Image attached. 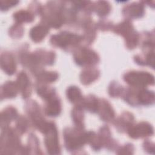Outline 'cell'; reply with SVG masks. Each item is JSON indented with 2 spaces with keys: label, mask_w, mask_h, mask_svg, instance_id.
Wrapping results in <instances>:
<instances>
[{
  "label": "cell",
  "mask_w": 155,
  "mask_h": 155,
  "mask_svg": "<svg viewBox=\"0 0 155 155\" xmlns=\"http://www.w3.org/2000/svg\"><path fill=\"white\" fill-rule=\"evenodd\" d=\"M20 141L13 130L5 128L1 136V154L19 153V151H24L25 148L21 149Z\"/></svg>",
  "instance_id": "obj_1"
},
{
  "label": "cell",
  "mask_w": 155,
  "mask_h": 155,
  "mask_svg": "<svg viewBox=\"0 0 155 155\" xmlns=\"http://www.w3.org/2000/svg\"><path fill=\"white\" fill-rule=\"evenodd\" d=\"M64 140L65 147L68 151H76L87 143V133H81L78 129L67 128L64 131Z\"/></svg>",
  "instance_id": "obj_2"
},
{
  "label": "cell",
  "mask_w": 155,
  "mask_h": 155,
  "mask_svg": "<svg viewBox=\"0 0 155 155\" xmlns=\"http://www.w3.org/2000/svg\"><path fill=\"white\" fill-rule=\"evenodd\" d=\"M45 136V145L47 151L50 154H60V147L56 126L53 123H47L43 132Z\"/></svg>",
  "instance_id": "obj_3"
},
{
  "label": "cell",
  "mask_w": 155,
  "mask_h": 155,
  "mask_svg": "<svg viewBox=\"0 0 155 155\" xmlns=\"http://www.w3.org/2000/svg\"><path fill=\"white\" fill-rule=\"evenodd\" d=\"M82 38L73 33L64 31L58 35L52 36L51 42L53 45L66 48L70 46H74L79 43Z\"/></svg>",
  "instance_id": "obj_4"
},
{
  "label": "cell",
  "mask_w": 155,
  "mask_h": 155,
  "mask_svg": "<svg viewBox=\"0 0 155 155\" xmlns=\"http://www.w3.org/2000/svg\"><path fill=\"white\" fill-rule=\"evenodd\" d=\"M124 80L129 84L135 87H142L153 84V76L146 72L131 71L125 74Z\"/></svg>",
  "instance_id": "obj_5"
},
{
  "label": "cell",
  "mask_w": 155,
  "mask_h": 155,
  "mask_svg": "<svg viewBox=\"0 0 155 155\" xmlns=\"http://www.w3.org/2000/svg\"><path fill=\"white\" fill-rule=\"evenodd\" d=\"M76 63L80 65H90L97 64L99 61L97 54L91 50L82 48L78 50L74 55Z\"/></svg>",
  "instance_id": "obj_6"
},
{
  "label": "cell",
  "mask_w": 155,
  "mask_h": 155,
  "mask_svg": "<svg viewBox=\"0 0 155 155\" xmlns=\"http://www.w3.org/2000/svg\"><path fill=\"white\" fill-rule=\"evenodd\" d=\"M153 133V129L149 124L147 123H140L134 127L128 129V134L134 139H137L151 135Z\"/></svg>",
  "instance_id": "obj_7"
},
{
  "label": "cell",
  "mask_w": 155,
  "mask_h": 155,
  "mask_svg": "<svg viewBox=\"0 0 155 155\" xmlns=\"http://www.w3.org/2000/svg\"><path fill=\"white\" fill-rule=\"evenodd\" d=\"M1 67L4 72L12 75L16 71V64L13 56L7 52L1 55Z\"/></svg>",
  "instance_id": "obj_8"
},
{
  "label": "cell",
  "mask_w": 155,
  "mask_h": 155,
  "mask_svg": "<svg viewBox=\"0 0 155 155\" xmlns=\"http://www.w3.org/2000/svg\"><path fill=\"white\" fill-rule=\"evenodd\" d=\"M28 79L26 74L24 72H21L16 80V85L19 90L22 93V96L24 97H27L30 94V86Z\"/></svg>",
  "instance_id": "obj_9"
},
{
  "label": "cell",
  "mask_w": 155,
  "mask_h": 155,
  "mask_svg": "<svg viewBox=\"0 0 155 155\" xmlns=\"http://www.w3.org/2000/svg\"><path fill=\"white\" fill-rule=\"evenodd\" d=\"M99 102L98 110H99L101 119L105 121L110 122L114 116V111L113 110L112 107L109 103L105 100Z\"/></svg>",
  "instance_id": "obj_10"
},
{
  "label": "cell",
  "mask_w": 155,
  "mask_h": 155,
  "mask_svg": "<svg viewBox=\"0 0 155 155\" xmlns=\"http://www.w3.org/2000/svg\"><path fill=\"white\" fill-rule=\"evenodd\" d=\"M48 100H49V101H48V104L45 109V113L51 117L59 115L61 111V102L59 99L53 96Z\"/></svg>",
  "instance_id": "obj_11"
},
{
  "label": "cell",
  "mask_w": 155,
  "mask_h": 155,
  "mask_svg": "<svg viewBox=\"0 0 155 155\" xmlns=\"http://www.w3.org/2000/svg\"><path fill=\"white\" fill-rule=\"evenodd\" d=\"M18 87L14 82L8 81L1 87V99L3 98H11L16 96L18 93Z\"/></svg>",
  "instance_id": "obj_12"
},
{
  "label": "cell",
  "mask_w": 155,
  "mask_h": 155,
  "mask_svg": "<svg viewBox=\"0 0 155 155\" xmlns=\"http://www.w3.org/2000/svg\"><path fill=\"white\" fill-rule=\"evenodd\" d=\"M17 116V111L13 107H7L1 112V126L2 129H5L12 120L15 119Z\"/></svg>",
  "instance_id": "obj_13"
},
{
  "label": "cell",
  "mask_w": 155,
  "mask_h": 155,
  "mask_svg": "<svg viewBox=\"0 0 155 155\" xmlns=\"http://www.w3.org/2000/svg\"><path fill=\"white\" fill-rule=\"evenodd\" d=\"M48 32V29L45 25H38L31 30L30 35L33 41L40 42L44 38Z\"/></svg>",
  "instance_id": "obj_14"
},
{
  "label": "cell",
  "mask_w": 155,
  "mask_h": 155,
  "mask_svg": "<svg viewBox=\"0 0 155 155\" xmlns=\"http://www.w3.org/2000/svg\"><path fill=\"white\" fill-rule=\"evenodd\" d=\"M99 73L97 70L88 68L82 72L81 81L84 84H89L95 81L99 76Z\"/></svg>",
  "instance_id": "obj_15"
},
{
  "label": "cell",
  "mask_w": 155,
  "mask_h": 155,
  "mask_svg": "<svg viewBox=\"0 0 155 155\" xmlns=\"http://www.w3.org/2000/svg\"><path fill=\"white\" fill-rule=\"evenodd\" d=\"M133 120V117L129 113H124L122 116L118 119L117 125L116 126L118 127L119 130L123 131L125 129L130 128L131 125V123Z\"/></svg>",
  "instance_id": "obj_16"
},
{
  "label": "cell",
  "mask_w": 155,
  "mask_h": 155,
  "mask_svg": "<svg viewBox=\"0 0 155 155\" xmlns=\"http://www.w3.org/2000/svg\"><path fill=\"white\" fill-rule=\"evenodd\" d=\"M116 33L121 35L125 38L133 31V27L129 22L125 21L117 25L114 28Z\"/></svg>",
  "instance_id": "obj_17"
},
{
  "label": "cell",
  "mask_w": 155,
  "mask_h": 155,
  "mask_svg": "<svg viewBox=\"0 0 155 155\" xmlns=\"http://www.w3.org/2000/svg\"><path fill=\"white\" fill-rule=\"evenodd\" d=\"M38 61L44 62L45 64H51L54 62V54L53 52H45V51H38V53L35 56Z\"/></svg>",
  "instance_id": "obj_18"
},
{
  "label": "cell",
  "mask_w": 155,
  "mask_h": 155,
  "mask_svg": "<svg viewBox=\"0 0 155 155\" xmlns=\"http://www.w3.org/2000/svg\"><path fill=\"white\" fill-rule=\"evenodd\" d=\"M83 103L86 109L91 112H96L98 110L99 101L93 96H88Z\"/></svg>",
  "instance_id": "obj_19"
},
{
  "label": "cell",
  "mask_w": 155,
  "mask_h": 155,
  "mask_svg": "<svg viewBox=\"0 0 155 155\" xmlns=\"http://www.w3.org/2000/svg\"><path fill=\"white\" fill-rule=\"evenodd\" d=\"M67 95L68 99L72 102H79L81 99V93L80 90L76 87H70L67 91Z\"/></svg>",
  "instance_id": "obj_20"
},
{
  "label": "cell",
  "mask_w": 155,
  "mask_h": 155,
  "mask_svg": "<svg viewBox=\"0 0 155 155\" xmlns=\"http://www.w3.org/2000/svg\"><path fill=\"white\" fill-rule=\"evenodd\" d=\"M14 18L19 24L21 22H31L33 19L32 15L25 11H19L14 14Z\"/></svg>",
  "instance_id": "obj_21"
},
{
  "label": "cell",
  "mask_w": 155,
  "mask_h": 155,
  "mask_svg": "<svg viewBox=\"0 0 155 155\" xmlns=\"http://www.w3.org/2000/svg\"><path fill=\"white\" fill-rule=\"evenodd\" d=\"M137 98L140 103L148 105L154 101V94L149 91L142 90L137 95Z\"/></svg>",
  "instance_id": "obj_22"
},
{
  "label": "cell",
  "mask_w": 155,
  "mask_h": 155,
  "mask_svg": "<svg viewBox=\"0 0 155 155\" xmlns=\"http://www.w3.org/2000/svg\"><path fill=\"white\" fill-rule=\"evenodd\" d=\"M83 113L82 112L80 106H77V107L74 108L72 111V117L79 128L83 127Z\"/></svg>",
  "instance_id": "obj_23"
},
{
  "label": "cell",
  "mask_w": 155,
  "mask_h": 155,
  "mask_svg": "<svg viewBox=\"0 0 155 155\" xmlns=\"http://www.w3.org/2000/svg\"><path fill=\"white\" fill-rule=\"evenodd\" d=\"M143 8L139 5H130L125 9V14L131 18H138L142 15Z\"/></svg>",
  "instance_id": "obj_24"
},
{
  "label": "cell",
  "mask_w": 155,
  "mask_h": 155,
  "mask_svg": "<svg viewBox=\"0 0 155 155\" xmlns=\"http://www.w3.org/2000/svg\"><path fill=\"white\" fill-rule=\"evenodd\" d=\"M39 81L46 82H50L54 81L58 78V74L55 72H42L38 74Z\"/></svg>",
  "instance_id": "obj_25"
},
{
  "label": "cell",
  "mask_w": 155,
  "mask_h": 155,
  "mask_svg": "<svg viewBox=\"0 0 155 155\" xmlns=\"http://www.w3.org/2000/svg\"><path fill=\"white\" fill-rule=\"evenodd\" d=\"M28 142H29V147L30 149H28V153H30L29 151H34L35 150V154H40L41 153L39 152V143L38 141V139L36 137L35 135H30Z\"/></svg>",
  "instance_id": "obj_26"
},
{
  "label": "cell",
  "mask_w": 155,
  "mask_h": 155,
  "mask_svg": "<svg viewBox=\"0 0 155 155\" xmlns=\"http://www.w3.org/2000/svg\"><path fill=\"white\" fill-rule=\"evenodd\" d=\"M122 91V87L117 83H112L109 88V93L112 96H117Z\"/></svg>",
  "instance_id": "obj_27"
},
{
  "label": "cell",
  "mask_w": 155,
  "mask_h": 155,
  "mask_svg": "<svg viewBox=\"0 0 155 155\" xmlns=\"http://www.w3.org/2000/svg\"><path fill=\"white\" fill-rule=\"evenodd\" d=\"M22 27L19 25H15L12 27L10 29L9 33L12 37L13 38H20L22 35L23 30Z\"/></svg>",
  "instance_id": "obj_28"
},
{
  "label": "cell",
  "mask_w": 155,
  "mask_h": 155,
  "mask_svg": "<svg viewBox=\"0 0 155 155\" xmlns=\"http://www.w3.org/2000/svg\"><path fill=\"white\" fill-rule=\"evenodd\" d=\"M27 127V120L24 117L20 118L16 124V128L19 132L23 133L26 131Z\"/></svg>",
  "instance_id": "obj_29"
},
{
  "label": "cell",
  "mask_w": 155,
  "mask_h": 155,
  "mask_svg": "<svg viewBox=\"0 0 155 155\" xmlns=\"http://www.w3.org/2000/svg\"><path fill=\"white\" fill-rule=\"evenodd\" d=\"M119 151L117 152V154H133L134 151V147L132 144L128 143L125 145V146L122 147L120 150H118Z\"/></svg>",
  "instance_id": "obj_30"
},
{
  "label": "cell",
  "mask_w": 155,
  "mask_h": 155,
  "mask_svg": "<svg viewBox=\"0 0 155 155\" xmlns=\"http://www.w3.org/2000/svg\"><path fill=\"white\" fill-rule=\"evenodd\" d=\"M96 12L99 14V15L101 16H105L110 11V6L107 4H100L99 5H97Z\"/></svg>",
  "instance_id": "obj_31"
},
{
  "label": "cell",
  "mask_w": 155,
  "mask_h": 155,
  "mask_svg": "<svg viewBox=\"0 0 155 155\" xmlns=\"http://www.w3.org/2000/svg\"><path fill=\"white\" fill-rule=\"evenodd\" d=\"M18 2L16 1H1V9L2 10H5L12 6L15 5V4Z\"/></svg>",
  "instance_id": "obj_32"
},
{
  "label": "cell",
  "mask_w": 155,
  "mask_h": 155,
  "mask_svg": "<svg viewBox=\"0 0 155 155\" xmlns=\"http://www.w3.org/2000/svg\"><path fill=\"white\" fill-rule=\"evenodd\" d=\"M150 142H145L144 145H143L144 148H145V151H147V152H148L149 153H154V146L151 147L150 146Z\"/></svg>",
  "instance_id": "obj_33"
}]
</instances>
